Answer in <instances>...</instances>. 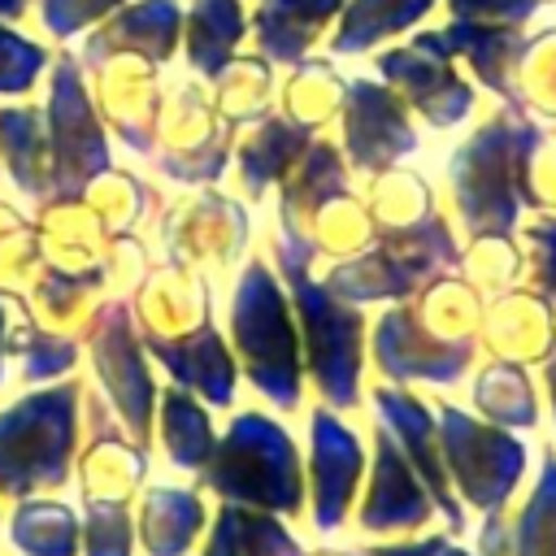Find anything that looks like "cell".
<instances>
[{"instance_id":"6da1fadb","label":"cell","mask_w":556,"mask_h":556,"mask_svg":"<svg viewBox=\"0 0 556 556\" xmlns=\"http://www.w3.org/2000/svg\"><path fill=\"white\" fill-rule=\"evenodd\" d=\"M208 486L235 504L274 508V513H300V473L295 452L282 430H274L261 417H239L217 460L204 469Z\"/></svg>"},{"instance_id":"7a4b0ae2","label":"cell","mask_w":556,"mask_h":556,"mask_svg":"<svg viewBox=\"0 0 556 556\" xmlns=\"http://www.w3.org/2000/svg\"><path fill=\"white\" fill-rule=\"evenodd\" d=\"M439 447H443L447 478H456L465 504L482 513H500L526 473V447L517 439H508L504 430L478 426L456 408H443Z\"/></svg>"},{"instance_id":"3957f363","label":"cell","mask_w":556,"mask_h":556,"mask_svg":"<svg viewBox=\"0 0 556 556\" xmlns=\"http://www.w3.org/2000/svg\"><path fill=\"white\" fill-rule=\"evenodd\" d=\"M65 456H70L65 395H43L0 417V491L22 495L30 486L65 482Z\"/></svg>"},{"instance_id":"277c9868","label":"cell","mask_w":556,"mask_h":556,"mask_svg":"<svg viewBox=\"0 0 556 556\" xmlns=\"http://www.w3.org/2000/svg\"><path fill=\"white\" fill-rule=\"evenodd\" d=\"M434 517V500L426 491V482L413 473V465L404 460V452L382 434L378 439V460H374V478L361 504V530L365 534H417L421 526H430Z\"/></svg>"},{"instance_id":"5b68a950","label":"cell","mask_w":556,"mask_h":556,"mask_svg":"<svg viewBox=\"0 0 556 556\" xmlns=\"http://www.w3.org/2000/svg\"><path fill=\"white\" fill-rule=\"evenodd\" d=\"M356 478H361V443L352 439V430L317 413L313 417V521L317 530L343 526Z\"/></svg>"},{"instance_id":"8992f818","label":"cell","mask_w":556,"mask_h":556,"mask_svg":"<svg viewBox=\"0 0 556 556\" xmlns=\"http://www.w3.org/2000/svg\"><path fill=\"white\" fill-rule=\"evenodd\" d=\"M378 408H382V417L391 421V430L400 434L404 460H408L413 473L426 482V491H430V500H434V513H443V521L452 526V534H460V530H465V508L456 504V495H452V486H447V469H443V456H439V447H434V426H430L426 408L413 404V400H404V395H378Z\"/></svg>"},{"instance_id":"52a82bcc","label":"cell","mask_w":556,"mask_h":556,"mask_svg":"<svg viewBox=\"0 0 556 556\" xmlns=\"http://www.w3.org/2000/svg\"><path fill=\"white\" fill-rule=\"evenodd\" d=\"M200 526H204V504L191 491H174V486L148 491L139 513V539L148 556H187Z\"/></svg>"},{"instance_id":"ba28073f","label":"cell","mask_w":556,"mask_h":556,"mask_svg":"<svg viewBox=\"0 0 556 556\" xmlns=\"http://www.w3.org/2000/svg\"><path fill=\"white\" fill-rule=\"evenodd\" d=\"M204 556H304L295 534L265 513L226 504L208 530Z\"/></svg>"},{"instance_id":"9c48e42d","label":"cell","mask_w":556,"mask_h":556,"mask_svg":"<svg viewBox=\"0 0 556 556\" xmlns=\"http://www.w3.org/2000/svg\"><path fill=\"white\" fill-rule=\"evenodd\" d=\"M9 539L26 556H78V521L56 500H26L9 521Z\"/></svg>"},{"instance_id":"30bf717a","label":"cell","mask_w":556,"mask_h":556,"mask_svg":"<svg viewBox=\"0 0 556 556\" xmlns=\"http://www.w3.org/2000/svg\"><path fill=\"white\" fill-rule=\"evenodd\" d=\"M508 556H556V456H543L539 482L508 521Z\"/></svg>"},{"instance_id":"8fae6325","label":"cell","mask_w":556,"mask_h":556,"mask_svg":"<svg viewBox=\"0 0 556 556\" xmlns=\"http://www.w3.org/2000/svg\"><path fill=\"white\" fill-rule=\"evenodd\" d=\"M478 404H482V413H491V417L504 421V426H530V421H534L530 387H526L517 374H491V378H482Z\"/></svg>"},{"instance_id":"7c38bea8","label":"cell","mask_w":556,"mask_h":556,"mask_svg":"<svg viewBox=\"0 0 556 556\" xmlns=\"http://www.w3.org/2000/svg\"><path fill=\"white\" fill-rule=\"evenodd\" d=\"M165 430H169V434H165L169 456H174L182 469L204 465V456H208V447H213V434H208L204 417H200L191 404H182L178 395L169 400V426H165Z\"/></svg>"},{"instance_id":"4fadbf2b","label":"cell","mask_w":556,"mask_h":556,"mask_svg":"<svg viewBox=\"0 0 556 556\" xmlns=\"http://www.w3.org/2000/svg\"><path fill=\"white\" fill-rule=\"evenodd\" d=\"M87 556H130V513L117 500L87 508Z\"/></svg>"},{"instance_id":"5bb4252c","label":"cell","mask_w":556,"mask_h":556,"mask_svg":"<svg viewBox=\"0 0 556 556\" xmlns=\"http://www.w3.org/2000/svg\"><path fill=\"white\" fill-rule=\"evenodd\" d=\"M447 547V534H426V539H395V543H374L361 556H439Z\"/></svg>"},{"instance_id":"9a60e30c","label":"cell","mask_w":556,"mask_h":556,"mask_svg":"<svg viewBox=\"0 0 556 556\" xmlns=\"http://www.w3.org/2000/svg\"><path fill=\"white\" fill-rule=\"evenodd\" d=\"M439 556H478V552H469V547H456V543H447Z\"/></svg>"},{"instance_id":"2e32d148","label":"cell","mask_w":556,"mask_h":556,"mask_svg":"<svg viewBox=\"0 0 556 556\" xmlns=\"http://www.w3.org/2000/svg\"><path fill=\"white\" fill-rule=\"evenodd\" d=\"M317 556H348V552H317Z\"/></svg>"}]
</instances>
